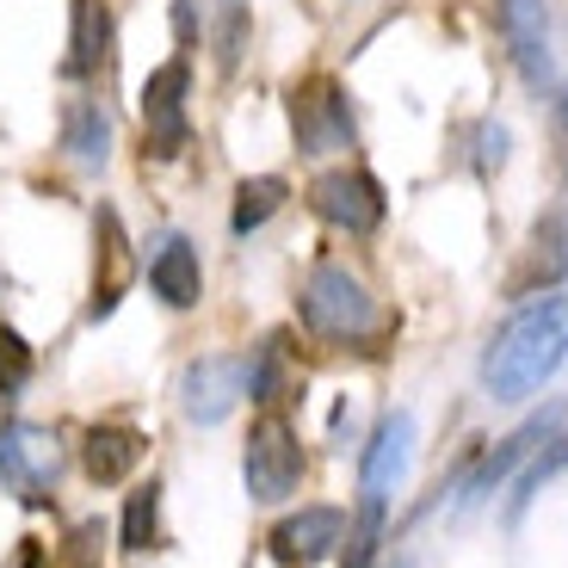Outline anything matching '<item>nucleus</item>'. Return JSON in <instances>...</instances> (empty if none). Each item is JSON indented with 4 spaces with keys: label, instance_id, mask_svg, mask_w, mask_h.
I'll return each instance as SVG.
<instances>
[{
    "label": "nucleus",
    "instance_id": "f257e3e1",
    "mask_svg": "<svg viewBox=\"0 0 568 568\" xmlns=\"http://www.w3.org/2000/svg\"><path fill=\"white\" fill-rule=\"evenodd\" d=\"M568 365V297L544 291L526 310H513L483 346V389L495 402H526Z\"/></svg>",
    "mask_w": 568,
    "mask_h": 568
},
{
    "label": "nucleus",
    "instance_id": "f03ea898",
    "mask_svg": "<svg viewBox=\"0 0 568 568\" xmlns=\"http://www.w3.org/2000/svg\"><path fill=\"white\" fill-rule=\"evenodd\" d=\"M297 315H303V327H310L315 341H327V346L377 353V346L389 341V315L377 310V297H371L346 266H334V260H322V266L303 278Z\"/></svg>",
    "mask_w": 568,
    "mask_h": 568
},
{
    "label": "nucleus",
    "instance_id": "7ed1b4c3",
    "mask_svg": "<svg viewBox=\"0 0 568 568\" xmlns=\"http://www.w3.org/2000/svg\"><path fill=\"white\" fill-rule=\"evenodd\" d=\"M242 476H247V495L260 507H278V500L297 495L303 483V439L297 426L284 414H260L254 433H247V452H242Z\"/></svg>",
    "mask_w": 568,
    "mask_h": 568
},
{
    "label": "nucleus",
    "instance_id": "20e7f679",
    "mask_svg": "<svg viewBox=\"0 0 568 568\" xmlns=\"http://www.w3.org/2000/svg\"><path fill=\"white\" fill-rule=\"evenodd\" d=\"M284 112H291V136H297V155H334V149H353V105H346V87L334 74H310L284 93Z\"/></svg>",
    "mask_w": 568,
    "mask_h": 568
},
{
    "label": "nucleus",
    "instance_id": "39448f33",
    "mask_svg": "<svg viewBox=\"0 0 568 568\" xmlns=\"http://www.w3.org/2000/svg\"><path fill=\"white\" fill-rule=\"evenodd\" d=\"M57 476H62V452L43 426L26 420L0 426V483H7V495H19L26 507H50Z\"/></svg>",
    "mask_w": 568,
    "mask_h": 568
},
{
    "label": "nucleus",
    "instance_id": "423d86ee",
    "mask_svg": "<svg viewBox=\"0 0 568 568\" xmlns=\"http://www.w3.org/2000/svg\"><path fill=\"white\" fill-rule=\"evenodd\" d=\"M185 93H192V62L185 57H168L149 81H142V136H149V155L173 161L185 142H192Z\"/></svg>",
    "mask_w": 568,
    "mask_h": 568
},
{
    "label": "nucleus",
    "instance_id": "0eeeda50",
    "mask_svg": "<svg viewBox=\"0 0 568 568\" xmlns=\"http://www.w3.org/2000/svg\"><path fill=\"white\" fill-rule=\"evenodd\" d=\"M310 211L322 216L327 229H346V235H371V229L384 223L389 199L384 185L371 180L365 168H334L310 185Z\"/></svg>",
    "mask_w": 568,
    "mask_h": 568
},
{
    "label": "nucleus",
    "instance_id": "6e6552de",
    "mask_svg": "<svg viewBox=\"0 0 568 568\" xmlns=\"http://www.w3.org/2000/svg\"><path fill=\"white\" fill-rule=\"evenodd\" d=\"M242 396H247V358H235V353L192 358L180 371V408H185V420H199V426L229 420Z\"/></svg>",
    "mask_w": 568,
    "mask_h": 568
},
{
    "label": "nucleus",
    "instance_id": "1a4fd4ad",
    "mask_svg": "<svg viewBox=\"0 0 568 568\" xmlns=\"http://www.w3.org/2000/svg\"><path fill=\"white\" fill-rule=\"evenodd\" d=\"M130 278H136V254H130L124 216H118L112 204H100V211H93V303H87V315L105 322V315L124 303Z\"/></svg>",
    "mask_w": 568,
    "mask_h": 568
},
{
    "label": "nucleus",
    "instance_id": "9d476101",
    "mask_svg": "<svg viewBox=\"0 0 568 568\" xmlns=\"http://www.w3.org/2000/svg\"><path fill=\"white\" fill-rule=\"evenodd\" d=\"M495 26H500L513 69L526 74L531 87H550L556 57H550V13H544V0H495Z\"/></svg>",
    "mask_w": 568,
    "mask_h": 568
},
{
    "label": "nucleus",
    "instance_id": "9b49d317",
    "mask_svg": "<svg viewBox=\"0 0 568 568\" xmlns=\"http://www.w3.org/2000/svg\"><path fill=\"white\" fill-rule=\"evenodd\" d=\"M556 420H562V414H556V408H544V414H531V420L519 426V433H507V439H500L495 452H488L483 464H476V469L464 476V488H457V507H483V500L495 495L500 483H507L513 469H519V464H526V457L538 452L544 439H550V433H556Z\"/></svg>",
    "mask_w": 568,
    "mask_h": 568
},
{
    "label": "nucleus",
    "instance_id": "f8f14e48",
    "mask_svg": "<svg viewBox=\"0 0 568 568\" xmlns=\"http://www.w3.org/2000/svg\"><path fill=\"white\" fill-rule=\"evenodd\" d=\"M568 272V216L550 211L531 223V242L526 254H519V266L507 272V297H544V291H556Z\"/></svg>",
    "mask_w": 568,
    "mask_h": 568
},
{
    "label": "nucleus",
    "instance_id": "ddd939ff",
    "mask_svg": "<svg viewBox=\"0 0 568 568\" xmlns=\"http://www.w3.org/2000/svg\"><path fill=\"white\" fill-rule=\"evenodd\" d=\"M408 445H414V414H402V408L384 414L365 445V464H358V500H389V488L408 469Z\"/></svg>",
    "mask_w": 568,
    "mask_h": 568
},
{
    "label": "nucleus",
    "instance_id": "4468645a",
    "mask_svg": "<svg viewBox=\"0 0 568 568\" xmlns=\"http://www.w3.org/2000/svg\"><path fill=\"white\" fill-rule=\"evenodd\" d=\"M334 544H346V513L341 507H303L272 526V556L278 562H322Z\"/></svg>",
    "mask_w": 568,
    "mask_h": 568
},
{
    "label": "nucleus",
    "instance_id": "2eb2a0df",
    "mask_svg": "<svg viewBox=\"0 0 568 568\" xmlns=\"http://www.w3.org/2000/svg\"><path fill=\"white\" fill-rule=\"evenodd\" d=\"M105 62H112V7H105V0H74L62 74H69V81H87V74H100Z\"/></svg>",
    "mask_w": 568,
    "mask_h": 568
},
{
    "label": "nucleus",
    "instance_id": "dca6fc26",
    "mask_svg": "<svg viewBox=\"0 0 568 568\" xmlns=\"http://www.w3.org/2000/svg\"><path fill=\"white\" fill-rule=\"evenodd\" d=\"M149 284H155V297L168 310H192L204 297V266H199V247L185 242V235H168L161 254L149 260Z\"/></svg>",
    "mask_w": 568,
    "mask_h": 568
},
{
    "label": "nucleus",
    "instance_id": "f3484780",
    "mask_svg": "<svg viewBox=\"0 0 568 568\" xmlns=\"http://www.w3.org/2000/svg\"><path fill=\"white\" fill-rule=\"evenodd\" d=\"M142 452H149V439H142L136 426H93V433L81 439V469L100 488H112L142 464Z\"/></svg>",
    "mask_w": 568,
    "mask_h": 568
},
{
    "label": "nucleus",
    "instance_id": "a211bd4d",
    "mask_svg": "<svg viewBox=\"0 0 568 568\" xmlns=\"http://www.w3.org/2000/svg\"><path fill=\"white\" fill-rule=\"evenodd\" d=\"M62 149L74 168H105L112 161V118L93 100H69L62 105Z\"/></svg>",
    "mask_w": 568,
    "mask_h": 568
},
{
    "label": "nucleus",
    "instance_id": "6ab92c4d",
    "mask_svg": "<svg viewBox=\"0 0 568 568\" xmlns=\"http://www.w3.org/2000/svg\"><path fill=\"white\" fill-rule=\"evenodd\" d=\"M247 396H254L260 408H284L291 396H303V377L291 371V341H284V334H272V341L247 358Z\"/></svg>",
    "mask_w": 568,
    "mask_h": 568
},
{
    "label": "nucleus",
    "instance_id": "aec40b11",
    "mask_svg": "<svg viewBox=\"0 0 568 568\" xmlns=\"http://www.w3.org/2000/svg\"><path fill=\"white\" fill-rule=\"evenodd\" d=\"M284 199H291V185H284L278 173H254V180L235 185V211H229V229H235V235H254L260 223H272V216L284 211Z\"/></svg>",
    "mask_w": 568,
    "mask_h": 568
},
{
    "label": "nucleus",
    "instance_id": "412c9836",
    "mask_svg": "<svg viewBox=\"0 0 568 568\" xmlns=\"http://www.w3.org/2000/svg\"><path fill=\"white\" fill-rule=\"evenodd\" d=\"M247 0H216V26H211V50H216V69L235 74L242 69V50H247Z\"/></svg>",
    "mask_w": 568,
    "mask_h": 568
},
{
    "label": "nucleus",
    "instance_id": "4be33fe9",
    "mask_svg": "<svg viewBox=\"0 0 568 568\" xmlns=\"http://www.w3.org/2000/svg\"><path fill=\"white\" fill-rule=\"evenodd\" d=\"M155 538H161V483H142L124 500V550L142 556Z\"/></svg>",
    "mask_w": 568,
    "mask_h": 568
},
{
    "label": "nucleus",
    "instance_id": "5701e85b",
    "mask_svg": "<svg viewBox=\"0 0 568 568\" xmlns=\"http://www.w3.org/2000/svg\"><path fill=\"white\" fill-rule=\"evenodd\" d=\"M562 469H568V433H550V439H544L538 452H531L526 476H519V495H513V519H519V513H526L531 500L544 495V483H550V476H562Z\"/></svg>",
    "mask_w": 568,
    "mask_h": 568
},
{
    "label": "nucleus",
    "instance_id": "b1692460",
    "mask_svg": "<svg viewBox=\"0 0 568 568\" xmlns=\"http://www.w3.org/2000/svg\"><path fill=\"white\" fill-rule=\"evenodd\" d=\"M384 507H389V500H358V519L346 526L341 568H371V562H377V550H384Z\"/></svg>",
    "mask_w": 568,
    "mask_h": 568
},
{
    "label": "nucleus",
    "instance_id": "393cba45",
    "mask_svg": "<svg viewBox=\"0 0 568 568\" xmlns=\"http://www.w3.org/2000/svg\"><path fill=\"white\" fill-rule=\"evenodd\" d=\"M31 384V346L13 327H0V396H19Z\"/></svg>",
    "mask_w": 568,
    "mask_h": 568
},
{
    "label": "nucleus",
    "instance_id": "a878e982",
    "mask_svg": "<svg viewBox=\"0 0 568 568\" xmlns=\"http://www.w3.org/2000/svg\"><path fill=\"white\" fill-rule=\"evenodd\" d=\"M100 544H105L100 526H81V531L69 538V550H62L57 568H100Z\"/></svg>",
    "mask_w": 568,
    "mask_h": 568
},
{
    "label": "nucleus",
    "instance_id": "bb28decb",
    "mask_svg": "<svg viewBox=\"0 0 568 568\" xmlns=\"http://www.w3.org/2000/svg\"><path fill=\"white\" fill-rule=\"evenodd\" d=\"M500 161H507V130L483 124V130H476V173L488 180V173H500Z\"/></svg>",
    "mask_w": 568,
    "mask_h": 568
},
{
    "label": "nucleus",
    "instance_id": "cd10ccee",
    "mask_svg": "<svg viewBox=\"0 0 568 568\" xmlns=\"http://www.w3.org/2000/svg\"><path fill=\"white\" fill-rule=\"evenodd\" d=\"M173 38H180V57L199 43V0H173Z\"/></svg>",
    "mask_w": 568,
    "mask_h": 568
},
{
    "label": "nucleus",
    "instance_id": "c85d7f7f",
    "mask_svg": "<svg viewBox=\"0 0 568 568\" xmlns=\"http://www.w3.org/2000/svg\"><path fill=\"white\" fill-rule=\"evenodd\" d=\"M562 124H568V93H562Z\"/></svg>",
    "mask_w": 568,
    "mask_h": 568
}]
</instances>
